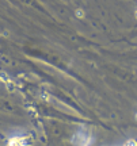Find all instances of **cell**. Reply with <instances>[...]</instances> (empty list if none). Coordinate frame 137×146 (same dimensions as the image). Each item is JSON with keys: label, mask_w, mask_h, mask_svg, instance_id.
Returning <instances> with one entry per match:
<instances>
[{"label": "cell", "mask_w": 137, "mask_h": 146, "mask_svg": "<svg viewBox=\"0 0 137 146\" xmlns=\"http://www.w3.org/2000/svg\"><path fill=\"white\" fill-rule=\"evenodd\" d=\"M7 146H30V139L25 135H15L8 139Z\"/></svg>", "instance_id": "obj_1"}, {"label": "cell", "mask_w": 137, "mask_h": 146, "mask_svg": "<svg viewBox=\"0 0 137 146\" xmlns=\"http://www.w3.org/2000/svg\"><path fill=\"white\" fill-rule=\"evenodd\" d=\"M128 146H136V143H134V141H129L128 142Z\"/></svg>", "instance_id": "obj_2"}]
</instances>
